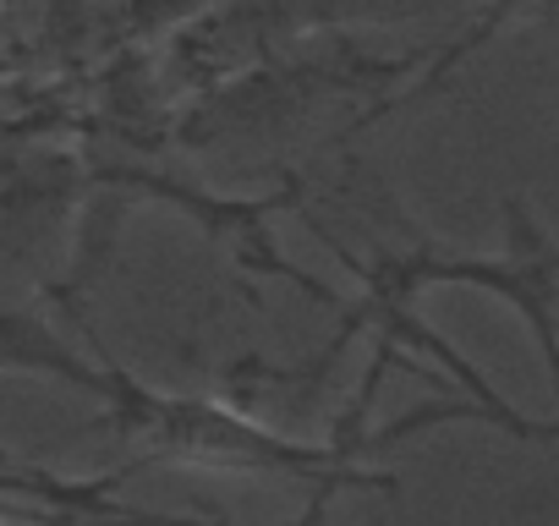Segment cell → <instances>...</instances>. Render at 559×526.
I'll return each mask as SVG.
<instances>
[{"mask_svg":"<svg viewBox=\"0 0 559 526\" xmlns=\"http://www.w3.org/2000/svg\"><path fill=\"white\" fill-rule=\"evenodd\" d=\"M116 439L138 444L148 461H181V466H209V471H236V477H269V482H308L313 499H330L341 488H390L395 477L379 466H362L357 439L362 417H341L335 439H292L214 395H176L132 379L127 368L110 362V390H105V417Z\"/></svg>","mask_w":559,"mask_h":526,"instance_id":"obj_1","label":"cell"},{"mask_svg":"<svg viewBox=\"0 0 559 526\" xmlns=\"http://www.w3.org/2000/svg\"><path fill=\"white\" fill-rule=\"evenodd\" d=\"M428 0H236L225 17H209V39H274L292 28H313V23H341V17H412Z\"/></svg>","mask_w":559,"mask_h":526,"instance_id":"obj_2","label":"cell"},{"mask_svg":"<svg viewBox=\"0 0 559 526\" xmlns=\"http://www.w3.org/2000/svg\"><path fill=\"white\" fill-rule=\"evenodd\" d=\"M554 12H559V0H554Z\"/></svg>","mask_w":559,"mask_h":526,"instance_id":"obj_5","label":"cell"},{"mask_svg":"<svg viewBox=\"0 0 559 526\" xmlns=\"http://www.w3.org/2000/svg\"><path fill=\"white\" fill-rule=\"evenodd\" d=\"M0 526H7V521H0ZM67 526H94V521H67Z\"/></svg>","mask_w":559,"mask_h":526,"instance_id":"obj_4","label":"cell"},{"mask_svg":"<svg viewBox=\"0 0 559 526\" xmlns=\"http://www.w3.org/2000/svg\"><path fill=\"white\" fill-rule=\"evenodd\" d=\"M0 368L12 373H45V379H61L72 390H88L105 401L110 390V362H88L83 351H72L45 319L0 302Z\"/></svg>","mask_w":559,"mask_h":526,"instance_id":"obj_3","label":"cell"}]
</instances>
